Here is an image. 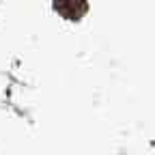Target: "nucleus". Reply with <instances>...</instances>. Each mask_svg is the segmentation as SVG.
Here are the masks:
<instances>
[{"mask_svg": "<svg viewBox=\"0 0 155 155\" xmlns=\"http://www.w3.org/2000/svg\"><path fill=\"white\" fill-rule=\"evenodd\" d=\"M52 7H54V11H58L67 19H80L88 11V5L80 2V0H58V2H54Z\"/></svg>", "mask_w": 155, "mask_h": 155, "instance_id": "f257e3e1", "label": "nucleus"}]
</instances>
